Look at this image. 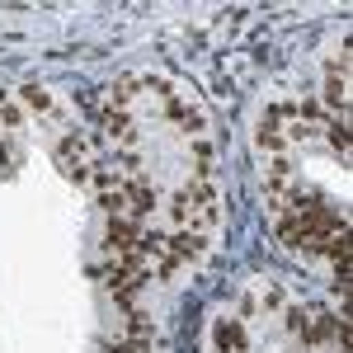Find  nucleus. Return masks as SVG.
I'll list each match as a JSON object with an SVG mask.
<instances>
[{
    "label": "nucleus",
    "mask_w": 353,
    "mask_h": 353,
    "mask_svg": "<svg viewBox=\"0 0 353 353\" xmlns=\"http://www.w3.org/2000/svg\"><path fill=\"white\" fill-rule=\"evenodd\" d=\"M19 104H24L28 113H38V118H57V99L48 85H24L19 90Z\"/></svg>",
    "instance_id": "2"
},
{
    "label": "nucleus",
    "mask_w": 353,
    "mask_h": 353,
    "mask_svg": "<svg viewBox=\"0 0 353 353\" xmlns=\"http://www.w3.org/2000/svg\"><path fill=\"white\" fill-rule=\"evenodd\" d=\"M5 137H24V109L14 94H0V141Z\"/></svg>",
    "instance_id": "3"
},
{
    "label": "nucleus",
    "mask_w": 353,
    "mask_h": 353,
    "mask_svg": "<svg viewBox=\"0 0 353 353\" xmlns=\"http://www.w3.org/2000/svg\"><path fill=\"white\" fill-rule=\"evenodd\" d=\"M325 104L334 118H349V43L325 61Z\"/></svg>",
    "instance_id": "1"
},
{
    "label": "nucleus",
    "mask_w": 353,
    "mask_h": 353,
    "mask_svg": "<svg viewBox=\"0 0 353 353\" xmlns=\"http://www.w3.org/2000/svg\"><path fill=\"white\" fill-rule=\"evenodd\" d=\"M0 161H5V165L14 161V151H10V146H5V141H0Z\"/></svg>",
    "instance_id": "4"
}]
</instances>
